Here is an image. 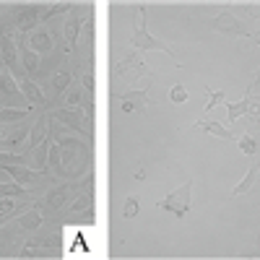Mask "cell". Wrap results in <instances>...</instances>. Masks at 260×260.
Instances as JSON below:
<instances>
[{
    "label": "cell",
    "mask_w": 260,
    "mask_h": 260,
    "mask_svg": "<svg viewBox=\"0 0 260 260\" xmlns=\"http://www.w3.org/2000/svg\"><path fill=\"white\" fill-rule=\"evenodd\" d=\"M50 117L57 120V122L71 125L73 130H78L81 136H91V117H86L83 107H62V110L50 112Z\"/></svg>",
    "instance_id": "cell-5"
},
{
    "label": "cell",
    "mask_w": 260,
    "mask_h": 260,
    "mask_svg": "<svg viewBox=\"0 0 260 260\" xmlns=\"http://www.w3.org/2000/svg\"><path fill=\"white\" fill-rule=\"evenodd\" d=\"M26 45H29L37 55H50L52 47H55V39H52V34H50L47 29H37V31L29 34Z\"/></svg>",
    "instance_id": "cell-10"
},
{
    "label": "cell",
    "mask_w": 260,
    "mask_h": 260,
    "mask_svg": "<svg viewBox=\"0 0 260 260\" xmlns=\"http://www.w3.org/2000/svg\"><path fill=\"white\" fill-rule=\"evenodd\" d=\"M117 99L122 102V110L130 112H143L148 104V89H130L125 94H117Z\"/></svg>",
    "instance_id": "cell-9"
},
{
    "label": "cell",
    "mask_w": 260,
    "mask_h": 260,
    "mask_svg": "<svg viewBox=\"0 0 260 260\" xmlns=\"http://www.w3.org/2000/svg\"><path fill=\"white\" fill-rule=\"evenodd\" d=\"M192 130H203V133H211V136L221 138V141H234L232 130H226L221 122H216V120H198V122L192 125Z\"/></svg>",
    "instance_id": "cell-15"
},
{
    "label": "cell",
    "mask_w": 260,
    "mask_h": 260,
    "mask_svg": "<svg viewBox=\"0 0 260 260\" xmlns=\"http://www.w3.org/2000/svg\"><path fill=\"white\" fill-rule=\"evenodd\" d=\"M31 112H34L31 107H6V110H0V125L21 122V120H26Z\"/></svg>",
    "instance_id": "cell-18"
},
{
    "label": "cell",
    "mask_w": 260,
    "mask_h": 260,
    "mask_svg": "<svg viewBox=\"0 0 260 260\" xmlns=\"http://www.w3.org/2000/svg\"><path fill=\"white\" fill-rule=\"evenodd\" d=\"M26 187L21 182H0V198H26Z\"/></svg>",
    "instance_id": "cell-21"
},
{
    "label": "cell",
    "mask_w": 260,
    "mask_h": 260,
    "mask_svg": "<svg viewBox=\"0 0 260 260\" xmlns=\"http://www.w3.org/2000/svg\"><path fill=\"white\" fill-rule=\"evenodd\" d=\"M91 192L86 190V192H78V198L73 201V206L68 208V213H81V211H91Z\"/></svg>",
    "instance_id": "cell-22"
},
{
    "label": "cell",
    "mask_w": 260,
    "mask_h": 260,
    "mask_svg": "<svg viewBox=\"0 0 260 260\" xmlns=\"http://www.w3.org/2000/svg\"><path fill=\"white\" fill-rule=\"evenodd\" d=\"M3 68H6V62H3V52H0V73H3Z\"/></svg>",
    "instance_id": "cell-32"
},
{
    "label": "cell",
    "mask_w": 260,
    "mask_h": 260,
    "mask_svg": "<svg viewBox=\"0 0 260 260\" xmlns=\"http://www.w3.org/2000/svg\"><path fill=\"white\" fill-rule=\"evenodd\" d=\"M50 146H52V133L42 141L34 151H31V159H34V169L39 175H47V161H50Z\"/></svg>",
    "instance_id": "cell-14"
},
{
    "label": "cell",
    "mask_w": 260,
    "mask_h": 260,
    "mask_svg": "<svg viewBox=\"0 0 260 260\" xmlns=\"http://www.w3.org/2000/svg\"><path fill=\"white\" fill-rule=\"evenodd\" d=\"M60 96H62L65 107H81V96H83V89H73V91H65V94H60Z\"/></svg>",
    "instance_id": "cell-27"
},
{
    "label": "cell",
    "mask_w": 260,
    "mask_h": 260,
    "mask_svg": "<svg viewBox=\"0 0 260 260\" xmlns=\"http://www.w3.org/2000/svg\"><path fill=\"white\" fill-rule=\"evenodd\" d=\"M13 78L18 81V89H21V94H24L31 104H39V107H47V96L42 94V89L31 81V78H26V73L24 71H18V73H13Z\"/></svg>",
    "instance_id": "cell-8"
},
{
    "label": "cell",
    "mask_w": 260,
    "mask_h": 260,
    "mask_svg": "<svg viewBox=\"0 0 260 260\" xmlns=\"http://www.w3.org/2000/svg\"><path fill=\"white\" fill-rule=\"evenodd\" d=\"M71 81H73V73L71 71H60V73L52 76V89H57L60 94H65V91H68V86H71Z\"/></svg>",
    "instance_id": "cell-23"
},
{
    "label": "cell",
    "mask_w": 260,
    "mask_h": 260,
    "mask_svg": "<svg viewBox=\"0 0 260 260\" xmlns=\"http://www.w3.org/2000/svg\"><path fill=\"white\" fill-rule=\"evenodd\" d=\"M16 240H18V234L13 229H0V252H3L8 245H13Z\"/></svg>",
    "instance_id": "cell-28"
},
{
    "label": "cell",
    "mask_w": 260,
    "mask_h": 260,
    "mask_svg": "<svg viewBox=\"0 0 260 260\" xmlns=\"http://www.w3.org/2000/svg\"><path fill=\"white\" fill-rule=\"evenodd\" d=\"M29 133H31V127H29V125H16L11 133L6 136L3 146H6V148H21V143H26V141H29Z\"/></svg>",
    "instance_id": "cell-19"
},
{
    "label": "cell",
    "mask_w": 260,
    "mask_h": 260,
    "mask_svg": "<svg viewBox=\"0 0 260 260\" xmlns=\"http://www.w3.org/2000/svg\"><path fill=\"white\" fill-rule=\"evenodd\" d=\"M255 107H257V102L252 99V94H247L242 102H226V120L234 122V120H240L242 115H252Z\"/></svg>",
    "instance_id": "cell-12"
},
{
    "label": "cell",
    "mask_w": 260,
    "mask_h": 260,
    "mask_svg": "<svg viewBox=\"0 0 260 260\" xmlns=\"http://www.w3.org/2000/svg\"><path fill=\"white\" fill-rule=\"evenodd\" d=\"M47 120H50V115H47V110L45 112H42L39 117H37V122L31 125V133H29V143H26V154H31V151L42 143V141H45V136H47Z\"/></svg>",
    "instance_id": "cell-13"
},
{
    "label": "cell",
    "mask_w": 260,
    "mask_h": 260,
    "mask_svg": "<svg viewBox=\"0 0 260 260\" xmlns=\"http://www.w3.org/2000/svg\"><path fill=\"white\" fill-rule=\"evenodd\" d=\"M81 83H83V91H89V94H94V89H96V78H94V71H89V73H83V76H81Z\"/></svg>",
    "instance_id": "cell-29"
},
{
    "label": "cell",
    "mask_w": 260,
    "mask_h": 260,
    "mask_svg": "<svg viewBox=\"0 0 260 260\" xmlns=\"http://www.w3.org/2000/svg\"><path fill=\"white\" fill-rule=\"evenodd\" d=\"M211 29L219 31V34H226V37H247V39L260 42V37L252 34V31L247 29L245 21H240L232 11H221L219 16H213V18H211Z\"/></svg>",
    "instance_id": "cell-3"
},
{
    "label": "cell",
    "mask_w": 260,
    "mask_h": 260,
    "mask_svg": "<svg viewBox=\"0 0 260 260\" xmlns=\"http://www.w3.org/2000/svg\"><path fill=\"white\" fill-rule=\"evenodd\" d=\"M208 91V104H206V112H211L216 104H226V94L224 91H213V89H206Z\"/></svg>",
    "instance_id": "cell-26"
},
{
    "label": "cell",
    "mask_w": 260,
    "mask_h": 260,
    "mask_svg": "<svg viewBox=\"0 0 260 260\" xmlns=\"http://www.w3.org/2000/svg\"><path fill=\"white\" fill-rule=\"evenodd\" d=\"M122 213L127 216V219H133V216H138V198L133 195V198H127L125 201V208H122Z\"/></svg>",
    "instance_id": "cell-30"
},
{
    "label": "cell",
    "mask_w": 260,
    "mask_h": 260,
    "mask_svg": "<svg viewBox=\"0 0 260 260\" xmlns=\"http://www.w3.org/2000/svg\"><path fill=\"white\" fill-rule=\"evenodd\" d=\"M130 45L136 47V52H143V50H156V52H164L169 55L172 60H177V52L172 50L169 45H164L161 39H156L146 29V6H138V21L133 26V37H130Z\"/></svg>",
    "instance_id": "cell-1"
},
{
    "label": "cell",
    "mask_w": 260,
    "mask_h": 260,
    "mask_svg": "<svg viewBox=\"0 0 260 260\" xmlns=\"http://www.w3.org/2000/svg\"><path fill=\"white\" fill-rule=\"evenodd\" d=\"M257 175H260V159H255L252 164H250V169H247V175L234 185V190H232V195H247L250 190H252V185L257 182Z\"/></svg>",
    "instance_id": "cell-16"
},
{
    "label": "cell",
    "mask_w": 260,
    "mask_h": 260,
    "mask_svg": "<svg viewBox=\"0 0 260 260\" xmlns=\"http://www.w3.org/2000/svg\"><path fill=\"white\" fill-rule=\"evenodd\" d=\"M190 99V94H187V89L182 83H177V86H172V91H169V102L172 104H185Z\"/></svg>",
    "instance_id": "cell-25"
},
{
    "label": "cell",
    "mask_w": 260,
    "mask_h": 260,
    "mask_svg": "<svg viewBox=\"0 0 260 260\" xmlns=\"http://www.w3.org/2000/svg\"><path fill=\"white\" fill-rule=\"evenodd\" d=\"M45 6H39V3H31V6H21L16 11H11L8 21H11V26H16L18 37H26L37 24H42V16H45Z\"/></svg>",
    "instance_id": "cell-2"
},
{
    "label": "cell",
    "mask_w": 260,
    "mask_h": 260,
    "mask_svg": "<svg viewBox=\"0 0 260 260\" xmlns=\"http://www.w3.org/2000/svg\"><path fill=\"white\" fill-rule=\"evenodd\" d=\"M190 195H192V182L187 180L185 185H180L177 190H172L167 198H161L156 203L159 211H167V213H175L177 219H185L187 211H190Z\"/></svg>",
    "instance_id": "cell-4"
},
{
    "label": "cell",
    "mask_w": 260,
    "mask_h": 260,
    "mask_svg": "<svg viewBox=\"0 0 260 260\" xmlns=\"http://www.w3.org/2000/svg\"><path fill=\"white\" fill-rule=\"evenodd\" d=\"M42 224H45V213H39L37 208H29L24 216H18V226L26 232H37L42 229Z\"/></svg>",
    "instance_id": "cell-20"
},
{
    "label": "cell",
    "mask_w": 260,
    "mask_h": 260,
    "mask_svg": "<svg viewBox=\"0 0 260 260\" xmlns=\"http://www.w3.org/2000/svg\"><path fill=\"white\" fill-rule=\"evenodd\" d=\"M83 16L78 13V8H71L68 18H65V24H62V37H65V52H73L76 50V39H78V31L83 26Z\"/></svg>",
    "instance_id": "cell-6"
},
{
    "label": "cell",
    "mask_w": 260,
    "mask_h": 260,
    "mask_svg": "<svg viewBox=\"0 0 260 260\" xmlns=\"http://www.w3.org/2000/svg\"><path fill=\"white\" fill-rule=\"evenodd\" d=\"M39 60H42V55H37L29 45H21V68H24V73L37 76L39 73Z\"/></svg>",
    "instance_id": "cell-17"
},
{
    "label": "cell",
    "mask_w": 260,
    "mask_h": 260,
    "mask_svg": "<svg viewBox=\"0 0 260 260\" xmlns=\"http://www.w3.org/2000/svg\"><path fill=\"white\" fill-rule=\"evenodd\" d=\"M260 148V141L255 138V136H250V133H245L242 138H240V151L245 156H255V151Z\"/></svg>",
    "instance_id": "cell-24"
},
{
    "label": "cell",
    "mask_w": 260,
    "mask_h": 260,
    "mask_svg": "<svg viewBox=\"0 0 260 260\" xmlns=\"http://www.w3.org/2000/svg\"><path fill=\"white\" fill-rule=\"evenodd\" d=\"M0 52H3V62L6 68H11V73H18V62H21V47L13 39V34H3L0 37Z\"/></svg>",
    "instance_id": "cell-7"
},
{
    "label": "cell",
    "mask_w": 260,
    "mask_h": 260,
    "mask_svg": "<svg viewBox=\"0 0 260 260\" xmlns=\"http://www.w3.org/2000/svg\"><path fill=\"white\" fill-rule=\"evenodd\" d=\"M73 190H76V185H68V182H65V185H60L55 192H50L47 198L42 201V206H45V208H50V211H60L65 203H68V198L73 195Z\"/></svg>",
    "instance_id": "cell-11"
},
{
    "label": "cell",
    "mask_w": 260,
    "mask_h": 260,
    "mask_svg": "<svg viewBox=\"0 0 260 260\" xmlns=\"http://www.w3.org/2000/svg\"><path fill=\"white\" fill-rule=\"evenodd\" d=\"M257 81H260V68H257V73H255V83H257ZM255 83L250 86V89H255Z\"/></svg>",
    "instance_id": "cell-31"
}]
</instances>
